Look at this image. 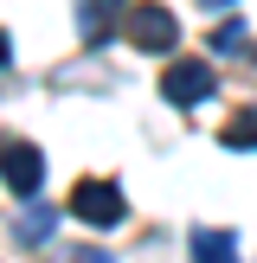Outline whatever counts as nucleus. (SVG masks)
Listing matches in <instances>:
<instances>
[{"label": "nucleus", "instance_id": "f257e3e1", "mask_svg": "<svg viewBox=\"0 0 257 263\" xmlns=\"http://www.w3.org/2000/svg\"><path fill=\"white\" fill-rule=\"evenodd\" d=\"M122 32L135 51H174L180 45V20L161 7V0H135V7L122 13Z\"/></svg>", "mask_w": 257, "mask_h": 263}, {"label": "nucleus", "instance_id": "f03ea898", "mask_svg": "<svg viewBox=\"0 0 257 263\" xmlns=\"http://www.w3.org/2000/svg\"><path fill=\"white\" fill-rule=\"evenodd\" d=\"M71 212L84 218V225L109 231V225H122V193H116L109 180H77L71 186Z\"/></svg>", "mask_w": 257, "mask_h": 263}, {"label": "nucleus", "instance_id": "7ed1b4c3", "mask_svg": "<svg viewBox=\"0 0 257 263\" xmlns=\"http://www.w3.org/2000/svg\"><path fill=\"white\" fill-rule=\"evenodd\" d=\"M161 90H167V103H206L218 90V71L206 58H174L167 77H161Z\"/></svg>", "mask_w": 257, "mask_h": 263}, {"label": "nucleus", "instance_id": "20e7f679", "mask_svg": "<svg viewBox=\"0 0 257 263\" xmlns=\"http://www.w3.org/2000/svg\"><path fill=\"white\" fill-rule=\"evenodd\" d=\"M0 174H7V186L20 193V199H32L39 180H45V154H39L32 141H0Z\"/></svg>", "mask_w": 257, "mask_h": 263}, {"label": "nucleus", "instance_id": "39448f33", "mask_svg": "<svg viewBox=\"0 0 257 263\" xmlns=\"http://www.w3.org/2000/svg\"><path fill=\"white\" fill-rule=\"evenodd\" d=\"M128 0H77V32H84V45H109V32L122 26Z\"/></svg>", "mask_w": 257, "mask_h": 263}, {"label": "nucleus", "instance_id": "423d86ee", "mask_svg": "<svg viewBox=\"0 0 257 263\" xmlns=\"http://www.w3.org/2000/svg\"><path fill=\"white\" fill-rule=\"evenodd\" d=\"M193 257H206V263L238 257V238H231V231H193Z\"/></svg>", "mask_w": 257, "mask_h": 263}, {"label": "nucleus", "instance_id": "0eeeda50", "mask_svg": "<svg viewBox=\"0 0 257 263\" xmlns=\"http://www.w3.org/2000/svg\"><path fill=\"white\" fill-rule=\"evenodd\" d=\"M218 141H225V148H257V103H251V109H238V116H231V122H225V135H218Z\"/></svg>", "mask_w": 257, "mask_h": 263}, {"label": "nucleus", "instance_id": "6e6552de", "mask_svg": "<svg viewBox=\"0 0 257 263\" xmlns=\"http://www.w3.org/2000/svg\"><path fill=\"white\" fill-rule=\"evenodd\" d=\"M51 225H58V218H51L45 205H32V212L20 218V238H26V244H45V238H51Z\"/></svg>", "mask_w": 257, "mask_h": 263}, {"label": "nucleus", "instance_id": "1a4fd4ad", "mask_svg": "<svg viewBox=\"0 0 257 263\" xmlns=\"http://www.w3.org/2000/svg\"><path fill=\"white\" fill-rule=\"evenodd\" d=\"M212 51H244V26H238V20L218 26V32H212Z\"/></svg>", "mask_w": 257, "mask_h": 263}, {"label": "nucleus", "instance_id": "9d476101", "mask_svg": "<svg viewBox=\"0 0 257 263\" xmlns=\"http://www.w3.org/2000/svg\"><path fill=\"white\" fill-rule=\"evenodd\" d=\"M7 58H13V45H7V32H0V71H7Z\"/></svg>", "mask_w": 257, "mask_h": 263}, {"label": "nucleus", "instance_id": "9b49d317", "mask_svg": "<svg viewBox=\"0 0 257 263\" xmlns=\"http://www.w3.org/2000/svg\"><path fill=\"white\" fill-rule=\"evenodd\" d=\"M206 7H231V0H206Z\"/></svg>", "mask_w": 257, "mask_h": 263}]
</instances>
